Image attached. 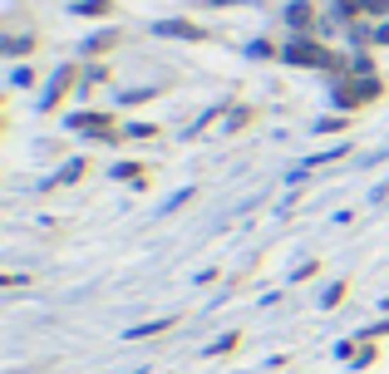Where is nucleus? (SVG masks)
Instances as JSON below:
<instances>
[{
  "mask_svg": "<svg viewBox=\"0 0 389 374\" xmlns=\"http://www.w3.org/2000/svg\"><path fill=\"white\" fill-rule=\"evenodd\" d=\"M375 40H380V45H389V25H380V30H375Z\"/></svg>",
  "mask_w": 389,
  "mask_h": 374,
  "instance_id": "39448f33",
  "label": "nucleus"
},
{
  "mask_svg": "<svg viewBox=\"0 0 389 374\" xmlns=\"http://www.w3.org/2000/svg\"><path fill=\"white\" fill-rule=\"evenodd\" d=\"M286 60H291V64H325V69H335V64H340V60H335V55H325L320 45H291V50H286Z\"/></svg>",
  "mask_w": 389,
  "mask_h": 374,
  "instance_id": "f257e3e1",
  "label": "nucleus"
},
{
  "mask_svg": "<svg viewBox=\"0 0 389 374\" xmlns=\"http://www.w3.org/2000/svg\"><path fill=\"white\" fill-rule=\"evenodd\" d=\"M79 10H84V15H103V10H108V0H84Z\"/></svg>",
  "mask_w": 389,
  "mask_h": 374,
  "instance_id": "20e7f679",
  "label": "nucleus"
},
{
  "mask_svg": "<svg viewBox=\"0 0 389 374\" xmlns=\"http://www.w3.org/2000/svg\"><path fill=\"white\" fill-rule=\"evenodd\" d=\"M286 20H291L295 30H305V25H310V20H315V10H310V5H305V0H295L291 10H286Z\"/></svg>",
  "mask_w": 389,
  "mask_h": 374,
  "instance_id": "7ed1b4c3",
  "label": "nucleus"
},
{
  "mask_svg": "<svg viewBox=\"0 0 389 374\" xmlns=\"http://www.w3.org/2000/svg\"><path fill=\"white\" fill-rule=\"evenodd\" d=\"M158 35H173V40H202V30L188 25V20H163V25H158Z\"/></svg>",
  "mask_w": 389,
  "mask_h": 374,
  "instance_id": "f03ea898",
  "label": "nucleus"
}]
</instances>
